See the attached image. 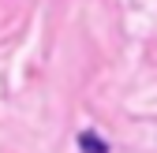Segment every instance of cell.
Instances as JSON below:
<instances>
[{"label":"cell","mask_w":157,"mask_h":153,"mask_svg":"<svg viewBox=\"0 0 157 153\" xmlns=\"http://www.w3.org/2000/svg\"><path fill=\"white\" fill-rule=\"evenodd\" d=\"M78 149L82 153H109V142L97 138L94 131H78Z\"/></svg>","instance_id":"obj_1"}]
</instances>
